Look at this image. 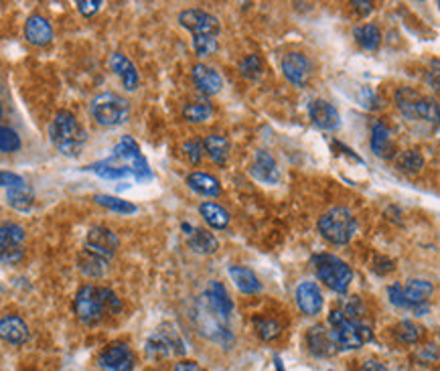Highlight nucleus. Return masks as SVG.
Returning <instances> with one entry per match:
<instances>
[{"label": "nucleus", "mask_w": 440, "mask_h": 371, "mask_svg": "<svg viewBox=\"0 0 440 371\" xmlns=\"http://www.w3.org/2000/svg\"><path fill=\"white\" fill-rule=\"evenodd\" d=\"M122 300L114 290L86 284L77 290L74 300V312L83 325H98L106 314H118Z\"/></svg>", "instance_id": "f257e3e1"}, {"label": "nucleus", "mask_w": 440, "mask_h": 371, "mask_svg": "<svg viewBox=\"0 0 440 371\" xmlns=\"http://www.w3.org/2000/svg\"><path fill=\"white\" fill-rule=\"evenodd\" d=\"M49 138L61 154L77 156L88 140V134L71 112L61 110L49 126Z\"/></svg>", "instance_id": "f03ea898"}, {"label": "nucleus", "mask_w": 440, "mask_h": 371, "mask_svg": "<svg viewBox=\"0 0 440 371\" xmlns=\"http://www.w3.org/2000/svg\"><path fill=\"white\" fill-rule=\"evenodd\" d=\"M329 325H331V335L335 339V347L351 351V349H359L365 343L374 339L371 329L365 325L364 321H349L343 316V312L339 309H333L329 312Z\"/></svg>", "instance_id": "7ed1b4c3"}, {"label": "nucleus", "mask_w": 440, "mask_h": 371, "mask_svg": "<svg viewBox=\"0 0 440 371\" xmlns=\"http://www.w3.org/2000/svg\"><path fill=\"white\" fill-rule=\"evenodd\" d=\"M319 232L333 246H345L357 234V222L347 207H333L323 213L319 219Z\"/></svg>", "instance_id": "20e7f679"}, {"label": "nucleus", "mask_w": 440, "mask_h": 371, "mask_svg": "<svg viewBox=\"0 0 440 371\" xmlns=\"http://www.w3.org/2000/svg\"><path fill=\"white\" fill-rule=\"evenodd\" d=\"M313 266L325 286H329L337 295H345L353 280V270L341 258L333 253H319L313 258Z\"/></svg>", "instance_id": "39448f33"}, {"label": "nucleus", "mask_w": 440, "mask_h": 371, "mask_svg": "<svg viewBox=\"0 0 440 371\" xmlns=\"http://www.w3.org/2000/svg\"><path fill=\"white\" fill-rule=\"evenodd\" d=\"M91 116L93 120L100 124V126H120L124 124L128 116H130V105L128 102L118 96V93H112V91H106V93H100L91 100Z\"/></svg>", "instance_id": "423d86ee"}, {"label": "nucleus", "mask_w": 440, "mask_h": 371, "mask_svg": "<svg viewBox=\"0 0 440 371\" xmlns=\"http://www.w3.org/2000/svg\"><path fill=\"white\" fill-rule=\"evenodd\" d=\"M395 104L402 110V114L410 120H426L436 122L439 120V104L434 100H428L412 88H400L395 91Z\"/></svg>", "instance_id": "0eeeda50"}, {"label": "nucleus", "mask_w": 440, "mask_h": 371, "mask_svg": "<svg viewBox=\"0 0 440 371\" xmlns=\"http://www.w3.org/2000/svg\"><path fill=\"white\" fill-rule=\"evenodd\" d=\"M432 290H434V286L428 280H410L406 286L392 284L388 288V297H390V302L398 309L416 311V309L428 304V298L432 297Z\"/></svg>", "instance_id": "6e6552de"}, {"label": "nucleus", "mask_w": 440, "mask_h": 371, "mask_svg": "<svg viewBox=\"0 0 440 371\" xmlns=\"http://www.w3.org/2000/svg\"><path fill=\"white\" fill-rule=\"evenodd\" d=\"M112 161H120L122 166H126L132 173V177H137L138 181H151L152 178L151 166L146 163V159L142 156L140 147L132 136H122V140L114 149Z\"/></svg>", "instance_id": "1a4fd4ad"}, {"label": "nucleus", "mask_w": 440, "mask_h": 371, "mask_svg": "<svg viewBox=\"0 0 440 371\" xmlns=\"http://www.w3.org/2000/svg\"><path fill=\"white\" fill-rule=\"evenodd\" d=\"M25 256V229L15 222H0V264H16Z\"/></svg>", "instance_id": "9d476101"}, {"label": "nucleus", "mask_w": 440, "mask_h": 371, "mask_svg": "<svg viewBox=\"0 0 440 371\" xmlns=\"http://www.w3.org/2000/svg\"><path fill=\"white\" fill-rule=\"evenodd\" d=\"M195 321H197L199 333L209 337L212 341L217 343H228L231 341V333L228 329V319L219 316L217 312H213L212 309H207L201 300L197 304V312H195Z\"/></svg>", "instance_id": "9b49d317"}, {"label": "nucleus", "mask_w": 440, "mask_h": 371, "mask_svg": "<svg viewBox=\"0 0 440 371\" xmlns=\"http://www.w3.org/2000/svg\"><path fill=\"white\" fill-rule=\"evenodd\" d=\"M134 353L128 347V343L116 341L108 345L98 359V365L102 371H132L134 370Z\"/></svg>", "instance_id": "f8f14e48"}, {"label": "nucleus", "mask_w": 440, "mask_h": 371, "mask_svg": "<svg viewBox=\"0 0 440 371\" xmlns=\"http://www.w3.org/2000/svg\"><path fill=\"white\" fill-rule=\"evenodd\" d=\"M118 246H120L118 236L112 229L104 227V225L91 227L90 232H88V236H86V250L100 256V258H104V260H110L116 253Z\"/></svg>", "instance_id": "ddd939ff"}, {"label": "nucleus", "mask_w": 440, "mask_h": 371, "mask_svg": "<svg viewBox=\"0 0 440 371\" xmlns=\"http://www.w3.org/2000/svg\"><path fill=\"white\" fill-rule=\"evenodd\" d=\"M179 23H181V27L191 30L193 37H203V35L217 37L219 29H221L217 16H213L212 13H205V11H199V8L183 11L181 15H179Z\"/></svg>", "instance_id": "4468645a"}, {"label": "nucleus", "mask_w": 440, "mask_h": 371, "mask_svg": "<svg viewBox=\"0 0 440 371\" xmlns=\"http://www.w3.org/2000/svg\"><path fill=\"white\" fill-rule=\"evenodd\" d=\"M185 347L183 341L179 339V335L175 331H154L149 341H146V355L149 357H170L183 353Z\"/></svg>", "instance_id": "2eb2a0df"}, {"label": "nucleus", "mask_w": 440, "mask_h": 371, "mask_svg": "<svg viewBox=\"0 0 440 371\" xmlns=\"http://www.w3.org/2000/svg\"><path fill=\"white\" fill-rule=\"evenodd\" d=\"M311 69H313V65L304 53L292 51L282 57V74L292 86H299V88L304 86L311 77Z\"/></svg>", "instance_id": "dca6fc26"}, {"label": "nucleus", "mask_w": 440, "mask_h": 371, "mask_svg": "<svg viewBox=\"0 0 440 371\" xmlns=\"http://www.w3.org/2000/svg\"><path fill=\"white\" fill-rule=\"evenodd\" d=\"M250 175L264 183V185H276L280 183V169L274 156L266 150H256L252 163H250Z\"/></svg>", "instance_id": "f3484780"}, {"label": "nucleus", "mask_w": 440, "mask_h": 371, "mask_svg": "<svg viewBox=\"0 0 440 371\" xmlns=\"http://www.w3.org/2000/svg\"><path fill=\"white\" fill-rule=\"evenodd\" d=\"M294 298H296V307L306 314V316H317L320 311H323V292L317 286V282H311V280H304L296 286V292H294Z\"/></svg>", "instance_id": "a211bd4d"}, {"label": "nucleus", "mask_w": 440, "mask_h": 371, "mask_svg": "<svg viewBox=\"0 0 440 371\" xmlns=\"http://www.w3.org/2000/svg\"><path fill=\"white\" fill-rule=\"evenodd\" d=\"M308 116L313 120V124L323 130H337L341 126L339 110L327 100H313L308 104Z\"/></svg>", "instance_id": "6ab92c4d"}, {"label": "nucleus", "mask_w": 440, "mask_h": 371, "mask_svg": "<svg viewBox=\"0 0 440 371\" xmlns=\"http://www.w3.org/2000/svg\"><path fill=\"white\" fill-rule=\"evenodd\" d=\"M201 302H203L207 309H212L213 312H217L219 316H224V319H229V314L233 311V302H231V298H229L226 286L215 282V280L209 282L207 290H205L203 297H201Z\"/></svg>", "instance_id": "aec40b11"}, {"label": "nucleus", "mask_w": 440, "mask_h": 371, "mask_svg": "<svg viewBox=\"0 0 440 371\" xmlns=\"http://www.w3.org/2000/svg\"><path fill=\"white\" fill-rule=\"evenodd\" d=\"M25 37L35 47H45L53 41V27L45 16L30 15L25 23Z\"/></svg>", "instance_id": "412c9836"}, {"label": "nucleus", "mask_w": 440, "mask_h": 371, "mask_svg": "<svg viewBox=\"0 0 440 371\" xmlns=\"http://www.w3.org/2000/svg\"><path fill=\"white\" fill-rule=\"evenodd\" d=\"M183 232L187 236L189 246L197 253H213L219 250V241H217V238L213 236L212 232L195 227L191 223H183Z\"/></svg>", "instance_id": "4be33fe9"}, {"label": "nucleus", "mask_w": 440, "mask_h": 371, "mask_svg": "<svg viewBox=\"0 0 440 371\" xmlns=\"http://www.w3.org/2000/svg\"><path fill=\"white\" fill-rule=\"evenodd\" d=\"M306 345H308V351L317 357H329L337 351L331 331H327L323 325L308 329V333H306Z\"/></svg>", "instance_id": "5701e85b"}, {"label": "nucleus", "mask_w": 440, "mask_h": 371, "mask_svg": "<svg viewBox=\"0 0 440 371\" xmlns=\"http://www.w3.org/2000/svg\"><path fill=\"white\" fill-rule=\"evenodd\" d=\"M191 75H193V84L197 86V89L203 96H215V93H219L221 88H224L221 75L217 74L213 67H209V65L197 63L193 67V74Z\"/></svg>", "instance_id": "b1692460"}, {"label": "nucleus", "mask_w": 440, "mask_h": 371, "mask_svg": "<svg viewBox=\"0 0 440 371\" xmlns=\"http://www.w3.org/2000/svg\"><path fill=\"white\" fill-rule=\"evenodd\" d=\"M30 333L27 323L16 316V314H8L0 321V339L11 345H23L29 341Z\"/></svg>", "instance_id": "393cba45"}, {"label": "nucleus", "mask_w": 440, "mask_h": 371, "mask_svg": "<svg viewBox=\"0 0 440 371\" xmlns=\"http://www.w3.org/2000/svg\"><path fill=\"white\" fill-rule=\"evenodd\" d=\"M371 150L376 156H380L383 161H390L395 156V147L392 142V132L386 124H374L371 128Z\"/></svg>", "instance_id": "a878e982"}, {"label": "nucleus", "mask_w": 440, "mask_h": 371, "mask_svg": "<svg viewBox=\"0 0 440 371\" xmlns=\"http://www.w3.org/2000/svg\"><path fill=\"white\" fill-rule=\"evenodd\" d=\"M110 67H112V72H114V74L120 77L122 84H124V88L128 89V91H132V89L138 88L140 77H138L137 67H134V63L128 59L126 55H122V53H114V55L110 57Z\"/></svg>", "instance_id": "bb28decb"}, {"label": "nucleus", "mask_w": 440, "mask_h": 371, "mask_svg": "<svg viewBox=\"0 0 440 371\" xmlns=\"http://www.w3.org/2000/svg\"><path fill=\"white\" fill-rule=\"evenodd\" d=\"M228 272L233 284L242 290L243 295H258L260 290H262V282H260L258 276L250 268L229 266Z\"/></svg>", "instance_id": "cd10ccee"}, {"label": "nucleus", "mask_w": 440, "mask_h": 371, "mask_svg": "<svg viewBox=\"0 0 440 371\" xmlns=\"http://www.w3.org/2000/svg\"><path fill=\"white\" fill-rule=\"evenodd\" d=\"M187 185L191 191L203 195V197H217L221 195V185L219 181L209 175V173H191L187 177Z\"/></svg>", "instance_id": "c85d7f7f"}, {"label": "nucleus", "mask_w": 440, "mask_h": 371, "mask_svg": "<svg viewBox=\"0 0 440 371\" xmlns=\"http://www.w3.org/2000/svg\"><path fill=\"white\" fill-rule=\"evenodd\" d=\"M203 150L207 152V156L212 159L215 164H226L229 159V150L231 144L226 136H219V134H209L203 142Z\"/></svg>", "instance_id": "c756f323"}, {"label": "nucleus", "mask_w": 440, "mask_h": 371, "mask_svg": "<svg viewBox=\"0 0 440 371\" xmlns=\"http://www.w3.org/2000/svg\"><path fill=\"white\" fill-rule=\"evenodd\" d=\"M199 213L203 215V219L212 225L213 229H226L229 225V213L228 209H224L217 203H212V201H205L199 205Z\"/></svg>", "instance_id": "7c9ffc66"}, {"label": "nucleus", "mask_w": 440, "mask_h": 371, "mask_svg": "<svg viewBox=\"0 0 440 371\" xmlns=\"http://www.w3.org/2000/svg\"><path fill=\"white\" fill-rule=\"evenodd\" d=\"M213 116V105L207 98H195L189 104L183 105V118L189 122H207Z\"/></svg>", "instance_id": "2f4dec72"}, {"label": "nucleus", "mask_w": 440, "mask_h": 371, "mask_svg": "<svg viewBox=\"0 0 440 371\" xmlns=\"http://www.w3.org/2000/svg\"><path fill=\"white\" fill-rule=\"evenodd\" d=\"M395 159V169L404 175H418L424 169V156L420 150H404Z\"/></svg>", "instance_id": "473e14b6"}, {"label": "nucleus", "mask_w": 440, "mask_h": 371, "mask_svg": "<svg viewBox=\"0 0 440 371\" xmlns=\"http://www.w3.org/2000/svg\"><path fill=\"white\" fill-rule=\"evenodd\" d=\"M77 264H79V270L86 276H90V278H100V276H104L108 272V260L88 252V250H83V252L79 253Z\"/></svg>", "instance_id": "72a5a7b5"}, {"label": "nucleus", "mask_w": 440, "mask_h": 371, "mask_svg": "<svg viewBox=\"0 0 440 371\" xmlns=\"http://www.w3.org/2000/svg\"><path fill=\"white\" fill-rule=\"evenodd\" d=\"M6 201L11 207L18 209V211H29L33 207V201H35V193L27 183H23V185L6 191Z\"/></svg>", "instance_id": "f704fd0d"}, {"label": "nucleus", "mask_w": 440, "mask_h": 371, "mask_svg": "<svg viewBox=\"0 0 440 371\" xmlns=\"http://www.w3.org/2000/svg\"><path fill=\"white\" fill-rule=\"evenodd\" d=\"M355 41L359 47H364L367 51H376L381 43V33L376 25L367 23L355 29Z\"/></svg>", "instance_id": "c9c22d12"}, {"label": "nucleus", "mask_w": 440, "mask_h": 371, "mask_svg": "<svg viewBox=\"0 0 440 371\" xmlns=\"http://www.w3.org/2000/svg\"><path fill=\"white\" fill-rule=\"evenodd\" d=\"M93 201L102 207L110 209V211H116V213H137V205L130 203V201H124L120 197H114V195H95Z\"/></svg>", "instance_id": "e433bc0d"}, {"label": "nucleus", "mask_w": 440, "mask_h": 371, "mask_svg": "<svg viewBox=\"0 0 440 371\" xmlns=\"http://www.w3.org/2000/svg\"><path fill=\"white\" fill-rule=\"evenodd\" d=\"M254 327L262 341H274L282 335V327L274 319H254Z\"/></svg>", "instance_id": "4c0bfd02"}, {"label": "nucleus", "mask_w": 440, "mask_h": 371, "mask_svg": "<svg viewBox=\"0 0 440 371\" xmlns=\"http://www.w3.org/2000/svg\"><path fill=\"white\" fill-rule=\"evenodd\" d=\"M395 337L406 345H416L422 337V329L418 325H414L412 321H402L398 327H395Z\"/></svg>", "instance_id": "58836bf2"}, {"label": "nucleus", "mask_w": 440, "mask_h": 371, "mask_svg": "<svg viewBox=\"0 0 440 371\" xmlns=\"http://www.w3.org/2000/svg\"><path fill=\"white\" fill-rule=\"evenodd\" d=\"M18 149H21V136L8 126H0V152H16Z\"/></svg>", "instance_id": "ea45409f"}, {"label": "nucleus", "mask_w": 440, "mask_h": 371, "mask_svg": "<svg viewBox=\"0 0 440 371\" xmlns=\"http://www.w3.org/2000/svg\"><path fill=\"white\" fill-rule=\"evenodd\" d=\"M193 49L195 53L201 55V57H207V55H213L217 49H219V43H217V37H212V35H203V37H193Z\"/></svg>", "instance_id": "a19ab883"}, {"label": "nucleus", "mask_w": 440, "mask_h": 371, "mask_svg": "<svg viewBox=\"0 0 440 371\" xmlns=\"http://www.w3.org/2000/svg\"><path fill=\"white\" fill-rule=\"evenodd\" d=\"M240 72L248 79H258L260 75H262V59H260L258 55H248L240 63Z\"/></svg>", "instance_id": "79ce46f5"}, {"label": "nucleus", "mask_w": 440, "mask_h": 371, "mask_svg": "<svg viewBox=\"0 0 440 371\" xmlns=\"http://www.w3.org/2000/svg\"><path fill=\"white\" fill-rule=\"evenodd\" d=\"M185 154H187V159L191 161L193 164H199L201 163V159H203V144L199 142V140H189V142H185Z\"/></svg>", "instance_id": "37998d69"}, {"label": "nucleus", "mask_w": 440, "mask_h": 371, "mask_svg": "<svg viewBox=\"0 0 440 371\" xmlns=\"http://www.w3.org/2000/svg\"><path fill=\"white\" fill-rule=\"evenodd\" d=\"M100 6H102L100 0H79V2H77V11H79L83 16L95 15V13L100 11Z\"/></svg>", "instance_id": "c03bdc74"}, {"label": "nucleus", "mask_w": 440, "mask_h": 371, "mask_svg": "<svg viewBox=\"0 0 440 371\" xmlns=\"http://www.w3.org/2000/svg\"><path fill=\"white\" fill-rule=\"evenodd\" d=\"M25 181L23 177H18L15 173H6V171H0V187H6V189H13V187H18L23 185Z\"/></svg>", "instance_id": "a18cd8bd"}, {"label": "nucleus", "mask_w": 440, "mask_h": 371, "mask_svg": "<svg viewBox=\"0 0 440 371\" xmlns=\"http://www.w3.org/2000/svg\"><path fill=\"white\" fill-rule=\"evenodd\" d=\"M351 6H353L361 16L369 15V13L374 11V2H369V0H367V2H364V0H353Z\"/></svg>", "instance_id": "49530a36"}, {"label": "nucleus", "mask_w": 440, "mask_h": 371, "mask_svg": "<svg viewBox=\"0 0 440 371\" xmlns=\"http://www.w3.org/2000/svg\"><path fill=\"white\" fill-rule=\"evenodd\" d=\"M175 371H203L199 367V363L195 361H179L177 365H175Z\"/></svg>", "instance_id": "de8ad7c7"}, {"label": "nucleus", "mask_w": 440, "mask_h": 371, "mask_svg": "<svg viewBox=\"0 0 440 371\" xmlns=\"http://www.w3.org/2000/svg\"><path fill=\"white\" fill-rule=\"evenodd\" d=\"M359 371H388L386 370V365H381L380 361H367L361 365V370Z\"/></svg>", "instance_id": "09e8293b"}, {"label": "nucleus", "mask_w": 440, "mask_h": 371, "mask_svg": "<svg viewBox=\"0 0 440 371\" xmlns=\"http://www.w3.org/2000/svg\"><path fill=\"white\" fill-rule=\"evenodd\" d=\"M0 120H2V104H0Z\"/></svg>", "instance_id": "8fccbe9b"}]
</instances>
